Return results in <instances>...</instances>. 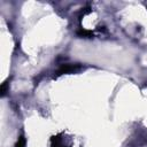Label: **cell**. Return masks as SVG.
I'll list each match as a JSON object with an SVG mask.
<instances>
[{"mask_svg":"<svg viewBox=\"0 0 147 147\" xmlns=\"http://www.w3.org/2000/svg\"><path fill=\"white\" fill-rule=\"evenodd\" d=\"M79 65L78 64H63L62 67L59 68V70L56 71V75H63V74H68V72H75L77 70H79Z\"/></svg>","mask_w":147,"mask_h":147,"instance_id":"1","label":"cell"},{"mask_svg":"<svg viewBox=\"0 0 147 147\" xmlns=\"http://www.w3.org/2000/svg\"><path fill=\"white\" fill-rule=\"evenodd\" d=\"M78 36H82V37H91L92 36V32L91 31H86V30H80L77 32Z\"/></svg>","mask_w":147,"mask_h":147,"instance_id":"4","label":"cell"},{"mask_svg":"<svg viewBox=\"0 0 147 147\" xmlns=\"http://www.w3.org/2000/svg\"><path fill=\"white\" fill-rule=\"evenodd\" d=\"M52 147H68L64 145V141L59 136H55L52 138Z\"/></svg>","mask_w":147,"mask_h":147,"instance_id":"2","label":"cell"},{"mask_svg":"<svg viewBox=\"0 0 147 147\" xmlns=\"http://www.w3.org/2000/svg\"><path fill=\"white\" fill-rule=\"evenodd\" d=\"M25 142H26L25 138L24 137H20L17 142H16V145H15V147H25Z\"/></svg>","mask_w":147,"mask_h":147,"instance_id":"3","label":"cell"}]
</instances>
